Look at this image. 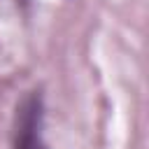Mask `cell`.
Returning a JSON list of instances; mask_svg holds the SVG:
<instances>
[{
	"label": "cell",
	"mask_w": 149,
	"mask_h": 149,
	"mask_svg": "<svg viewBox=\"0 0 149 149\" xmlns=\"http://www.w3.org/2000/svg\"><path fill=\"white\" fill-rule=\"evenodd\" d=\"M42 95L40 91L28 93L19 109H16V121H14V149H44L42 142Z\"/></svg>",
	"instance_id": "1"
}]
</instances>
